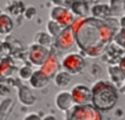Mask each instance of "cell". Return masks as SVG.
<instances>
[{
	"label": "cell",
	"mask_w": 125,
	"mask_h": 120,
	"mask_svg": "<svg viewBox=\"0 0 125 120\" xmlns=\"http://www.w3.org/2000/svg\"><path fill=\"white\" fill-rule=\"evenodd\" d=\"M34 41H35V44L40 45V46L45 47V48L48 49V48L52 45L53 37H52L51 35H49L47 32L39 31V32L36 33L35 38H34Z\"/></svg>",
	"instance_id": "cell-14"
},
{
	"label": "cell",
	"mask_w": 125,
	"mask_h": 120,
	"mask_svg": "<svg viewBox=\"0 0 125 120\" xmlns=\"http://www.w3.org/2000/svg\"><path fill=\"white\" fill-rule=\"evenodd\" d=\"M32 70L30 67L28 66H24L22 67L21 70H20V76L22 78V79H29L30 76L32 75Z\"/></svg>",
	"instance_id": "cell-19"
},
{
	"label": "cell",
	"mask_w": 125,
	"mask_h": 120,
	"mask_svg": "<svg viewBox=\"0 0 125 120\" xmlns=\"http://www.w3.org/2000/svg\"><path fill=\"white\" fill-rule=\"evenodd\" d=\"M74 104H89L92 99L91 89L83 84H76L70 90Z\"/></svg>",
	"instance_id": "cell-6"
},
{
	"label": "cell",
	"mask_w": 125,
	"mask_h": 120,
	"mask_svg": "<svg viewBox=\"0 0 125 120\" xmlns=\"http://www.w3.org/2000/svg\"><path fill=\"white\" fill-rule=\"evenodd\" d=\"M55 103L56 106L61 110V111H67L72 105H74V102L72 100L70 92L68 91H61L56 95L55 98Z\"/></svg>",
	"instance_id": "cell-9"
},
{
	"label": "cell",
	"mask_w": 125,
	"mask_h": 120,
	"mask_svg": "<svg viewBox=\"0 0 125 120\" xmlns=\"http://www.w3.org/2000/svg\"><path fill=\"white\" fill-rule=\"evenodd\" d=\"M108 8L111 15H123L125 13V0H109Z\"/></svg>",
	"instance_id": "cell-13"
},
{
	"label": "cell",
	"mask_w": 125,
	"mask_h": 120,
	"mask_svg": "<svg viewBox=\"0 0 125 120\" xmlns=\"http://www.w3.org/2000/svg\"><path fill=\"white\" fill-rule=\"evenodd\" d=\"M14 64L9 58H5L0 61V77H7L12 74Z\"/></svg>",
	"instance_id": "cell-16"
},
{
	"label": "cell",
	"mask_w": 125,
	"mask_h": 120,
	"mask_svg": "<svg viewBox=\"0 0 125 120\" xmlns=\"http://www.w3.org/2000/svg\"><path fill=\"white\" fill-rule=\"evenodd\" d=\"M13 20L6 14H0V34L7 35L13 29Z\"/></svg>",
	"instance_id": "cell-12"
},
{
	"label": "cell",
	"mask_w": 125,
	"mask_h": 120,
	"mask_svg": "<svg viewBox=\"0 0 125 120\" xmlns=\"http://www.w3.org/2000/svg\"><path fill=\"white\" fill-rule=\"evenodd\" d=\"M44 120H57V119H56V117H54V116L48 115V116H46V117L44 118Z\"/></svg>",
	"instance_id": "cell-22"
},
{
	"label": "cell",
	"mask_w": 125,
	"mask_h": 120,
	"mask_svg": "<svg viewBox=\"0 0 125 120\" xmlns=\"http://www.w3.org/2000/svg\"><path fill=\"white\" fill-rule=\"evenodd\" d=\"M76 42L75 35L70 27H65L55 39V47L60 51H67L71 49Z\"/></svg>",
	"instance_id": "cell-5"
},
{
	"label": "cell",
	"mask_w": 125,
	"mask_h": 120,
	"mask_svg": "<svg viewBox=\"0 0 125 120\" xmlns=\"http://www.w3.org/2000/svg\"><path fill=\"white\" fill-rule=\"evenodd\" d=\"M23 15L26 20H32L36 15V9L34 7H28L25 9Z\"/></svg>",
	"instance_id": "cell-20"
},
{
	"label": "cell",
	"mask_w": 125,
	"mask_h": 120,
	"mask_svg": "<svg viewBox=\"0 0 125 120\" xmlns=\"http://www.w3.org/2000/svg\"><path fill=\"white\" fill-rule=\"evenodd\" d=\"M46 29H47V33L49 34V35H51L53 38L55 37H57L61 32H62V30L63 29L58 22H56L55 20H50L48 22H47V24H46Z\"/></svg>",
	"instance_id": "cell-18"
},
{
	"label": "cell",
	"mask_w": 125,
	"mask_h": 120,
	"mask_svg": "<svg viewBox=\"0 0 125 120\" xmlns=\"http://www.w3.org/2000/svg\"><path fill=\"white\" fill-rule=\"evenodd\" d=\"M62 66L63 70L68 72L70 75L78 74L85 67V60L80 54L71 52L63 57L62 60Z\"/></svg>",
	"instance_id": "cell-3"
},
{
	"label": "cell",
	"mask_w": 125,
	"mask_h": 120,
	"mask_svg": "<svg viewBox=\"0 0 125 120\" xmlns=\"http://www.w3.org/2000/svg\"><path fill=\"white\" fill-rule=\"evenodd\" d=\"M24 120H41L39 118V116L35 113H31V114H28L27 116H25Z\"/></svg>",
	"instance_id": "cell-21"
},
{
	"label": "cell",
	"mask_w": 125,
	"mask_h": 120,
	"mask_svg": "<svg viewBox=\"0 0 125 120\" xmlns=\"http://www.w3.org/2000/svg\"><path fill=\"white\" fill-rule=\"evenodd\" d=\"M64 120H100V114L93 105L74 104L64 112Z\"/></svg>",
	"instance_id": "cell-2"
},
{
	"label": "cell",
	"mask_w": 125,
	"mask_h": 120,
	"mask_svg": "<svg viewBox=\"0 0 125 120\" xmlns=\"http://www.w3.org/2000/svg\"><path fill=\"white\" fill-rule=\"evenodd\" d=\"M49 50L45 47H42L37 44H33L30 46L28 50V60L34 65H42L44 60L49 55Z\"/></svg>",
	"instance_id": "cell-8"
},
{
	"label": "cell",
	"mask_w": 125,
	"mask_h": 120,
	"mask_svg": "<svg viewBox=\"0 0 125 120\" xmlns=\"http://www.w3.org/2000/svg\"><path fill=\"white\" fill-rule=\"evenodd\" d=\"M50 17L51 20L58 22L62 28L69 27L72 21L74 20V17L71 11L62 6L54 7L50 13Z\"/></svg>",
	"instance_id": "cell-4"
},
{
	"label": "cell",
	"mask_w": 125,
	"mask_h": 120,
	"mask_svg": "<svg viewBox=\"0 0 125 120\" xmlns=\"http://www.w3.org/2000/svg\"><path fill=\"white\" fill-rule=\"evenodd\" d=\"M59 69H60V62H59L58 57L53 52H50L48 57L40 66L39 70L45 77H47L48 79H51V78H54V76L59 71Z\"/></svg>",
	"instance_id": "cell-7"
},
{
	"label": "cell",
	"mask_w": 125,
	"mask_h": 120,
	"mask_svg": "<svg viewBox=\"0 0 125 120\" xmlns=\"http://www.w3.org/2000/svg\"><path fill=\"white\" fill-rule=\"evenodd\" d=\"M91 94L93 106L99 110H108L113 107L118 97L115 87L104 80H100L93 85Z\"/></svg>",
	"instance_id": "cell-1"
},
{
	"label": "cell",
	"mask_w": 125,
	"mask_h": 120,
	"mask_svg": "<svg viewBox=\"0 0 125 120\" xmlns=\"http://www.w3.org/2000/svg\"><path fill=\"white\" fill-rule=\"evenodd\" d=\"M0 46H1V43H0Z\"/></svg>",
	"instance_id": "cell-23"
},
{
	"label": "cell",
	"mask_w": 125,
	"mask_h": 120,
	"mask_svg": "<svg viewBox=\"0 0 125 120\" xmlns=\"http://www.w3.org/2000/svg\"><path fill=\"white\" fill-rule=\"evenodd\" d=\"M87 4L84 0H73V2L71 3V13L75 14L79 17H84L87 14Z\"/></svg>",
	"instance_id": "cell-15"
},
{
	"label": "cell",
	"mask_w": 125,
	"mask_h": 120,
	"mask_svg": "<svg viewBox=\"0 0 125 120\" xmlns=\"http://www.w3.org/2000/svg\"><path fill=\"white\" fill-rule=\"evenodd\" d=\"M92 14L95 17V19L101 20L109 16L110 12H109L108 6L106 5H96L95 7L92 8Z\"/></svg>",
	"instance_id": "cell-17"
},
{
	"label": "cell",
	"mask_w": 125,
	"mask_h": 120,
	"mask_svg": "<svg viewBox=\"0 0 125 120\" xmlns=\"http://www.w3.org/2000/svg\"><path fill=\"white\" fill-rule=\"evenodd\" d=\"M71 75L65 70H61L56 73L54 76V83L59 88H65L70 84Z\"/></svg>",
	"instance_id": "cell-11"
},
{
	"label": "cell",
	"mask_w": 125,
	"mask_h": 120,
	"mask_svg": "<svg viewBox=\"0 0 125 120\" xmlns=\"http://www.w3.org/2000/svg\"><path fill=\"white\" fill-rule=\"evenodd\" d=\"M28 80H29V84L31 85L32 88H34V89H43L44 87H46L49 84L50 79L45 77L41 73L40 70H35Z\"/></svg>",
	"instance_id": "cell-10"
}]
</instances>
